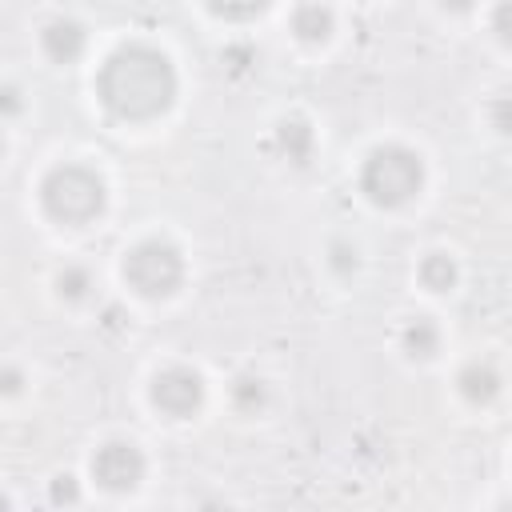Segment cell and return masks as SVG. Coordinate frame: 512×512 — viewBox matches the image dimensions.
I'll list each match as a JSON object with an SVG mask.
<instances>
[{
	"label": "cell",
	"mask_w": 512,
	"mask_h": 512,
	"mask_svg": "<svg viewBox=\"0 0 512 512\" xmlns=\"http://www.w3.org/2000/svg\"><path fill=\"white\" fill-rule=\"evenodd\" d=\"M100 100L120 120H152L176 100V72L164 52L148 44H128L100 68Z\"/></svg>",
	"instance_id": "1"
},
{
	"label": "cell",
	"mask_w": 512,
	"mask_h": 512,
	"mask_svg": "<svg viewBox=\"0 0 512 512\" xmlns=\"http://www.w3.org/2000/svg\"><path fill=\"white\" fill-rule=\"evenodd\" d=\"M424 184V164L412 148H400V144H384L376 148L368 160H364V172H360V188L372 204L380 208H400L408 204Z\"/></svg>",
	"instance_id": "2"
},
{
	"label": "cell",
	"mask_w": 512,
	"mask_h": 512,
	"mask_svg": "<svg viewBox=\"0 0 512 512\" xmlns=\"http://www.w3.org/2000/svg\"><path fill=\"white\" fill-rule=\"evenodd\" d=\"M40 196H44V212L52 220H60V224H88L104 208V184H100V176L88 172V168H80V164L52 168L48 180H44V188H40Z\"/></svg>",
	"instance_id": "3"
},
{
	"label": "cell",
	"mask_w": 512,
	"mask_h": 512,
	"mask_svg": "<svg viewBox=\"0 0 512 512\" xmlns=\"http://www.w3.org/2000/svg\"><path fill=\"white\" fill-rule=\"evenodd\" d=\"M180 276H184V260L164 240H144L124 256V280L140 296H168L176 292Z\"/></svg>",
	"instance_id": "4"
},
{
	"label": "cell",
	"mask_w": 512,
	"mask_h": 512,
	"mask_svg": "<svg viewBox=\"0 0 512 512\" xmlns=\"http://www.w3.org/2000/svg\"><path fill=\"white\" fill-rule=\"evenodd\" d=\"M92 476L108 488V492H128L144 480V456L136 444H124V440H112L104 444L96 456H92Z\"/></svg>",
	"instance_id": "5"
},
{
	"label": "cell",
	"mask_w": 512,
	"mask_h": 512,
	"mask_svg": "<svg viewBox=\"0 0 512 512\" xmlns=\"http://www.w3.org/2000/svg\"><path fill=\"white\" fill-rule=\"evenodd\" d=\"M152 404L168 416H192L204 404V380L192 368H164L152 380Z\"/></svg>",
	"instance_id": "6"
},
{
	"label": "cell",
	"mask_w": 512,
	"mask_h": 512,
	"mask_svg": "<svg viewBox=\"0 0 512 512\" xmlns=\"http://www.w3.org/2000/svg\"><path fill=\"white\" fill-rule=\"evenodd\" d=\"M44 52L56 60V64H72L80 52H84V28L76 20H52L44 28Z\"/></svg>",
	"instance_id": "7"
},
{
	"label": "cell",
	"mask_w": 512,
	"mask_h": 512,
	"mask_svg": "<svg viewBox=\"0 0 512 512\" xmlns=\"http://www.w3.org/2000/svg\"><path fill=\"white\" fill-rule=\"evenodd\" d=\"M292 32H296L300 40H308V44H320V40H328V32H332V12H328L324 4H300V8L292 12Z\"/></svg>",
	"instance_id": "8"
},
{
	"label": "cell",
	"mask_w": 512,
	"mask_h": 512,
	"mask_svg": "<svg viewBox=\"0 0 512 512\" xmlns=\"http://www.w3.org/2000/svg\"><path fill=\"white\" fill-rule=\"evenodd\" d=\"M276 148H280L292 164H308V156H312V128H308L304 120H284V124L276 128Z\"/></svg>",
	"instance_id": "9"
},
{
	"label": "cell",
	"mask_w": 512,
	"mask_h": 512,
	"mask_svg": "<svg viewBox=\"0 0 512 512\" xmlns=\"http://www.w3.org/2000/svg\"><path fill=\"white\" fill-rule=\"evenodd\" d=\"M460 392L472 400V404H488L496 392H500V376L492 364H468L460 372Z\"/></svg>",
	"instance_id": "10"
},
{
	"label": "cell",
	"mask_w": 512,
	"mask_h": 512,
	"mask_svg": "<svg viewBox=\"0 0 512 512\" xmlns=\"http://www.w3.org/2000/svg\"><path fill=\"white\" fill-rule=\"evenodd\" d=\"M420 280H424V288H432V292H448V288L456 284V264H452L444 252H432V256H424V264H420Z\"/></svg>",
	"instance_id": "11"
},
{
	"label": "cell",
	"mask_w": 512,
	"mask_h": 512,
	"mask_svg": "<svg viewBox=\"0 0 512 512\" xmlns=\"http://www.w3.org/2000/svg\"><path fill=\"white\" fill-rule=\"evenodd\" d=\"M404 348H408V356H432L436 348H440V332H436V324L432 320H412L408 328H404Z\"/></svg>",
	"instance_id": "12"
},
{
	"label": "cell",
	"mask_w": 512,
	"mask_h": 512,
	"mask_svg": "<svg viewBox=\"0 0 512 512\" xmlns=\"http://www.w3.org/2000/svg\"><path fill=\"white\" fill-rule=\"evenodd\" d=\"M232 404H236L240 412H260V408L268 404L264 380H260V376H240V380L232 384Z\"/></svg>",
	"instance_id": "13"
},
{
	"label": "cell",
	"mask_w": 512,
	"mask_h": 512,
	"mask_svg": "<svg viewBox=\"0 0 512 512\" xmlns=\"http://www.w3.org/2000/svg\"><path fill=\"white\" fill-rule=\"evenodd\" d=\"M208 8H212L216 16H228V20H248V16H256V12H264L268 0H208Z\"/></svg>",
	"instance_id": "14"
},
{
	"label": "cell",
	"mask_w": 512,
	"mask_h": 512,
	"mask_svg": "<svg viewBox=\"0 0 512 512\" xmlns=\"http://www.w3.org/2000/svg\"><path fill=\"white\" fill-rule=\"evenodd\" d=\"M56 284H60V292H64L68 300H80V296H88V288H92L88 272H84V268H76V264H72V268H64Z\"/></svg>",
	"instance_id": "15"
},
{
	"label": "cell",
	"mask_w": 512,
	"mask_h": 512,
	"mask_svg": "<svg viewBox=\"0 0 512 512\" xmlns=\"http://www.w3.org/2000/svg\"><path fill=\"white\" fill-rule=\"evenodd\" d=\"M76 496H80V492H76V484H72V476H60V480L52 484V500H56V504H64V500L72 504Z\"/></svg>",
	"instance_id": "16"
},
{
	"label": "cell",
	"mask_w": 512,
	"mask_h": 512,
	"mask_svg": "<svg viewBox=\"0 0 512 512\" xmlns=\"http://www.w3.org/2000/svg\"><path fill=\"white\" fill-rule=\"evenodd\" d=\"M20 104H24V100H20V92L4 84V88H0V116H16V112H20Z\"/></svg>",
	"instance_id": "17"
},
{
	"label": "cell",
	"mask_w": 512,
	"mask_h": 512,
	"mask_svg": "<svg viewBox=\"0 0 512 512\" xmlns=\"http://www.w3.org/2000/svg\"><path fill=\"white\" fill-rule=\"evenodd\" d=\"M332 256H336L332 264H336L340 272H348V268H356V252H352L348 244H336V248H332Z\"/></svg>",
	"instance_id": "18"
},
{
	"label": "cell",
	"mask_w": 512,
	"mask_h": 512,
	"mask_svg": "<svg viewBox=\"0 0 512 512\" xmlns=\"http://www.w3.org/2000/svg\"><path fill=\"white\" fill-rule=\"evenodd\" d=\"M504 16H508V4H500V8H496V36H500V40H508V28H504Z\"/></svg>",
	"instance_id": "19"
},
{
	"label": "cell",
	"mask_w": 512,
	"mask_h": 512,
	"mask_svg": "<svg viewBox=\"0 0 512 512\" xmlns=\"http://www.w3.org/2000/svg\"><path fill=\"white\" fill-rule=\"evenodd\" d=\"M0 388H4V392H16V388H20V372H4V376H0Z\"/></svg>",
	"instance_id": "20"
},
{
	"label": "cell",
	"mask_w": 512,
	"mask_h": 512,
	"mask_svg": "<svg viewBox=\"0 0 512 512\" xmlns=\"http://www.w3.org/2000/svg\"><path fill=\"white\" fill-rule=\"evenodd\" d=\"M440 4H444V8H452V12H468L476 0H440Z\"/></svg>",
	"instance_id": "21"
},
{
	"label": "cell",
	"mask_w": 512,
	"mask_h": 512,
	"mask_svg": "<svg viewBox=\"0 0 512 512\" xmlns=\"http://www.w3.org/2000/svg\"><path fill=\"white\" fill-rule=\"evenodd\" d=\"M0 508H8V500H4V496H0Z\"/></svg>",
	"instance_id": "22"
},
{
	"label": "cell",
	"mask_w": 512,
	"mask_h": 512,
	"mask_svg": "<svg viewBox=\"0 0 512 512\" xmlns=\"http://www.w3.org/2000/svg\"><path fill=\"white\" fill-rule=\"evenodd\" d=\"M0 156H4V136H0Z\"/></svg>",
	"instance_id": "23"
}]
</instances>
